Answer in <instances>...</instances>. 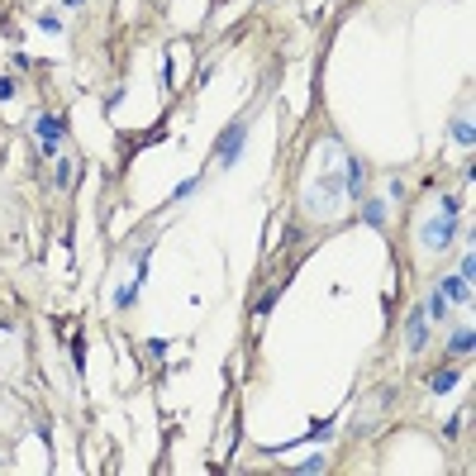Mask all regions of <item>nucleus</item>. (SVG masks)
Segmentation results:
<instances>
[{
    "label": "nucleus",
    "mask_w": 476,
    "mask_h": 476,
    "mask_svg": "<svg viewBox=\"0 0 476 476\" xmlns=\"http://www.w3.org/2000/svg\"><path fill=\"white\" fill-rule=\"evenodd\" d=\"M448 310H452V305H448V300H443V291H433V295H429V300H424V315H429V319H443V315H448Z\"/></svg>",
    "instance_id": "1a4fd4ad"
},
{
    "label": "nucleus",
    "mask_w": 476,
    "mask_h": 476,
    "mask_svg": "<svg viewBox=\"0 0 476 476\" xmlns=\"http://www.w3.org/2000/svg\"><path fill=\"white\" fill-rule=\"evenodd\" d=\"M452 138L462 143V148H472V138H476V129H472V119H452Z\"/></svg>",
    "instance_id": "9d476101"
},
{
    "label": "nucleus",
    "mask_w": 476,
    "mask_h": 476,
    "mask_svg": "<svg viewBox=\"0 0 476 476\" xmlns=\"http://www.w3.org/2000/svg\"><path fill=\"white\" fill-rule=\"evenodd\" d=\"M34 133H38L43 143H57V138L67 133V119H57V114H38V119H34Z\"/></svg>",
    "instance_id": "39448f33"
},
{
    "label": "nucleus",
    "mask_w": 476,
    "mask_h": 476,
    "mask_svg": "<svg viewBox=\"0 0 476 476\" xmlns=\"http://www.w3.org/2000/svg\"><path fill=\"white\" fill-rule=\"evenodd\" d=\"M472 339H476V334H472V324H462V329H452V339H448V352H452V357H467V352H472Z\"/></svg>",
    "instance_id": "423d86ee"
},
{
    "label": "nucleus",
    "mask_w": 476,
    "mask_h": 476,
    "mask_svg": "<svg viewBox=\"0 0 476 476\" xmlns=\"http://www.w3.org/2000/svg\"><path fill=\"white\" fill-rule=\"evenodd\" d=\"M148 352L162 362V357H167V339H148Z\"/></svg>",
    "instance_id": "dca6fc26"
},
{
    "label": "nucleus",
    "mask_w": 476,
    "mask_h": 476,
    "mask_svg": "<svg viewBox=\"0 0 476 476\" xmlns=\"http://www.w3.org/2000/svg\"><path fill=\"white\" fill-rule=\"evenodd\" d=\"M10 96H15V81H10V77H0V101H10Z\"/></svg>",
    "instance_id": "6ab92c4d"
},
{
    "label": "nucleus",
    "mask_w": 476,
    "mask_h": 476,
    "mask_svg": "<svg viewBox=\"0 0 476 476\" xmlns=\"http://www.w3.org/2000/svg\"><path fill=\"white\" fill-rule=\"evenodd\" d=\"M272 305H276V291H267L262 300H258V305H253V310H258V315H267V310H272Z\"/></svg>",
    "instance_id": "a211bd4d"
},
{
    "label": "nucleus",
    "mask_w": 476,
    "mask_h": 476,
    "mask_svg": "<svg viewBox=\"0 0 476 476\" xmlns=\"http://www.w3.org/2000/svg\"><path fill=\"white\" fill-rule=\"evenodd\" d=\"M195 191H200V177H186V181L172 191V200H186V195H195Z\"/></svg>",
    "instance_id": "f8f14e48"
},
{
    "label": "nucleus",
    "mask_w": 476,
    "mask_h": 476,
    "mask_svg": "<svg viewBox=\"0 0 476 476\" xmlns=\"http://www.w3.org/2000/svg\"><path fill=\"white\" fill-rule=\"evenodd\" d=\"M443 214H452V219H457V214H462V200H457V195H443Z\"/></svg>",
    "instance_id": "2eb2a0df"
},
{
    "label": "nucleus",
    "mask_w": 476,
    "mask_h": 476,
    "mask_svg": "<svg viewBox=\"0 0 476 476\" xmlns=\"http://www.w3.org/2000/svg\"><path fill=\"white\" fill-rule=\"evenodd\" d=\"M457 381H462V371L443 367V371H433V376H429V391H433V396H448V391L457 386Z\"/></svg>",
    "instance_id": "0eeeda50"
},
{
    "label": "nucleus",
    "mask_w": 476,
    "mask_h": 476,
    "mask_svg": "<svg viewBox=\"0 0 476 476\" xmlns=\"http://www.w3.org/2000/svg\"><path fill=\"white\" fill-rule=\"evenodd\" d=\"M243 143H248V119H234L229 129L219 133V143H214V158H219V167H234V162L243 158Z\"/></svg>",
    "instance_id": "f257e3e1"
},
{
    "label": "nucleus",
    "mask_w": 476,
    "mask_h": 476,
    "mask_svg": "<svg viewBox=\"0 0 476 476\" xmlns=\"http://www.w3.org/2000/svg\"><path fill=\"white\" fill-rule=\"evenodd\" d=\"M72 367H77V376L86 371V348H81V339H72Z\"/></svg>",
    "instance_id": "ddd939ff"
},
{
    "label": "nucleus",
    "mask_w": 476,
    "mask_h": 476,
    "mask_svg": "<svg viewBox=\"0 0 476 476\" xmlns=\"http://www.w3.org/2000/svg\"><path fill=\"white\" fill-rule=\"evenodd\" d=\"M405 343L415 348V352L429 348V315H424V310H415V315L405 319Z\"/></svg>",
    "instance_id": "7ed1b4c3"
},
{
    "label": "nucleus",
    "mask_w": 476,
    "mask_h": 476,
    "mask_svg": "<svg viewBox=\"0 0 476 476\" xmlns=\"http://www.w3.org/2000/svg\"><path fill=\"white\" fill-rule=\"evenodd\" d=\"M438 291H443L448 305H467V300H472V281H462V276H443Z\"/></svg>",
    "instance_id": "20e7f679"
},
{
    "label": "nucleus",
    "mask_w": 476,
    "mask_h": 476,
    "mask_svg": "<svg viewBox=\"0 0 476 476\" xmlns=\"http://www.w3.org/2000/svg\"><path fill=\"white\" fill-rule=\"evenodd\" d=\"M457 276H462V281H472V276H476V258H472V253H462V272H457Z\"/></svg>",
    "instance_id": "4468645a"
},
{
    "label": "nucleus",
    "mask_w": 476,
    "mask_h": 476,
    "mask_svg": "<svg viewBox=\"0 0 476 476\" xmlns=\"http://www.w3.org/2000/svg\"><path fill=\"white\" fill-rule=\"evenodd\" d=\"M362 219H367L371 229H381V224H386V200H376V195L362 200Z\"/></svg>",
    "instance_id": "6e6552de"
},
{
    "label": "nucleus",
    "mask_w": 476,
    "mask_h": 476,
    "mask_svg": "<svg viewBox=\"0 0 476 476\" xmlns=\"http://www.w3.org/2000/svg\"><path fill=\"white\" fill-rule=\"evenodd\" d=\"M138 291H143V286H133V281H129V286H119V291H114V305H119V310H129L133 300H138Z\"/></svg>",
    "instance_id": "9b49d317"
},
{
    "label": "nucleus",
    "mask_w": 476,
    "mask_h": 476,
    "mask_svg": "<svg viewBox=\"0 0 476 476\" xmlns=\"http://www.w3.org/2000/svg\"><path fill=\"white\" fill-rule=\"evenodd\" d=\"M295 472H324V457H305V462H300Z\"/></svg>",
    "instance_id": "f3484780"
},
{
    "label": "nucleus",
    "mask_w": 476,
    "mask_h": 476,
    "mask_svg": "<svg viewBox=\"0 0 476 476\" xmlns=\"http://www.w3.org/2000/svg\"><path fill=\"white\" fill-rule=\"evenodd\" d=\"M62 5H72V10H77V5H86V0H62Z\"/></svg>",
    "instance_id": "aec40b11"
},
{
    "label": "nucleus",
    "mask_w": 476,
    "mask_h": 476,
    "mask_svg": "<svg viewBox=\"0 0 476 476\" xmlns=\"http://www.w3.org/2000/svg\"><path fill=\"white\" fill-rule=\"evenodd\" d=\"M424 248H433V253H443V248H452V238H457V219L452 214H438V219H429L419 229Z\"/></svg>",
    "instance_id": "f03ea898"
}]
</instances>
